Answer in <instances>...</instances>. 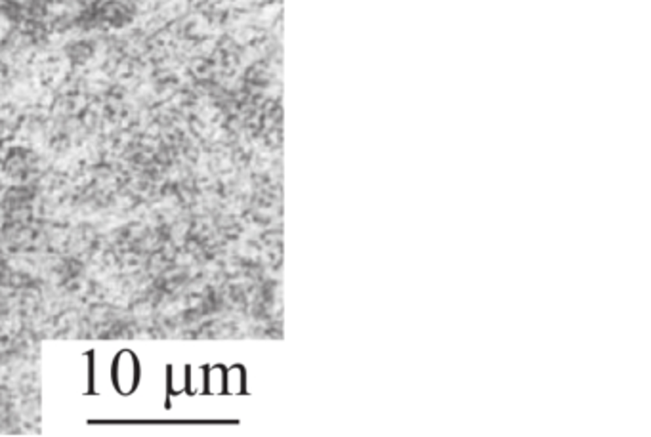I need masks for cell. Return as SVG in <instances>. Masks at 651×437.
<instances>
[{"label": "cell", "mask_w": 651, "mask_h": 437, "mask_svg": "<svg viewBox=\"0 0 651 437\" xmlns=\"http://www.w3.org/2000/svg\"><path fill=\"white\" fill-rule=\"evenodd\" d=\"M225 384L227 387L231 390V392H241V387H243V376H241V371H231L229 372V376L225 380Z\"/></svg>", "instance_id": "obj_1"}]
</instances>
